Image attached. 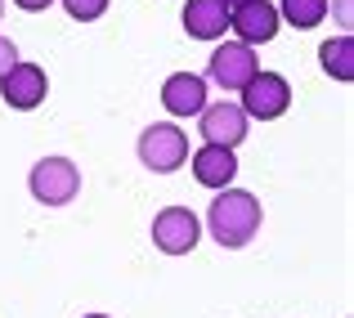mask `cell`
<instances>
[{
  "instance_id": "1",
  "label": "cell",
  "mask_w": 354,
  "mask_h": 318,
  "mask_svg": "<svg viewBox=\"0 0 354 318\" xmlns=\"http://www.w3.org/2000/svg\"><path fill=\"white\" fill-rule=\"evenodd\" d=\"M260 224H265V211H260V202L247 189H216V202L207 211V229L220 247H229V251L247 247L260 233Z\"/></svg>"
},
{
  "instance_id": "20",
  "label": "cell",
  "mask_w": 354,
  "mask_h": 318,
  "mask_svg": "<svg viewBox=\"0 0 354 318\" xmlns=\"http://www.w3.org/2000/svg\"><path fill=\"white\" fill-rule=\"evenodd\" d=\"M86 318H108V314H86Z\"/></svg>"
},
{
  "instance_id": "21",
  "label": "cell",
  "mask_w": 354,
  "mask_h": 318,
  "mask_svg": "<svg viewBox=\"0 0 354 318\" xmlns=\"http://www.w3.org/2000/svg\"><path fill=\"white\" fill-rule=\"evenodd\" d=\"M0 14H5V9H0Z\"/></svg>"
},
{
  "instance_id": "19",
  "label": "cell",
  "mask_w": 354,
  "mask_h": 318,
  "mask_svg": "<svg viewBox=\"0 0 354 318\" xmlns=\"http://www.w3.org/2000/svg\"><path fill=\"white\" fill-rule=\"evenodd\" d=\"M225 5H229V9H234V5H242V0H225Z\"/></svg>"
},
{
  "instance_id": "8",
  "label": "cell",
  "mask_w": 354,
  "mask_h": 318,
  "mask_svg": "<svg viewBox=\"0 0 354 318\" xmlns=\"http://www.w3.org/2000/svg\"><path fill=\"white\" fill-rule=\"evenodd\" d=\"M229 27L238 32L242 45H269L278 36V27H283V18H278V9L269 0H242V5L229 9Z\"/></svg>"
},
{
  "instance_id": "17",
  "label": "cell",
  "mask_w": 354,
  "mask_h": 318,
  "mask_svg": "<svg viewBox=\"0 0 354 318\" xmlns=\"http://www.w3.org/2000/svg\"><path fill=\"white\" fill-rule=\"evenodd\" d=\"M337 23L350 32V23H354V14H350V0H337Z\"/></svg>"
},
{
  "instance_id": "14",
  "label": "cell",
  "mask_w": 354,
  "mask_h": 318,
  "mask_svg": "<svg viewBox=\"0 0 354 318\" xmlns=\"http://www.w3.org/2000/svg\"><path fill=\"white\" fill-rule=\"evenodd\" d=\"M328 0H283L278 5V18L283 23H292L296 32H310V27H319L323 18H328Z\"/></svg>"
},
{
  "instance_id": "16",
  "label": "cell",
  "mask_w": 354,
  "mask_h": 318,
  "mask_svg": "<svg viewBox=\"0 0 354 318\" xmlns=\"http://www.w3.org/2000/svg\"><path fill=\"white\" fill-rule=\"evenodd\" d=\"M14 63H18V45L9 41V36H0V77H5Z\"/></svg>"
},
{
  "instance_id": "15",
  "label": "cell",
  "mask_w": 354,
  "mask_h": 318,
  "mask_svg": "<svg viewBox=\"0 0 354 318\" xmlns=\"http://www.w3.org/2000/svg\"><path fill=\"white\" fill-rule=\"evenodd\" d=\"M63 9H68L72 18H81V23H90V18L108 14V0H63Z\"/></svg>"
},
{
  "instance_id": "13",
  "label": "cell",
  "mask_w": 354,
  "mask_h": 318,
  "mask_svg": "<svg viewBox=\"0 0 354 318\" xmlns=\"http://www.w3.org/2000/svg\"><path fill=\"white\" fill-rule=\"evenodd\" d=\"M319 59H323V72H328L332 81H354V41H350V32H341L337 41H323Z\"/></svg>"
},
{
  "instance_id": "12",
  "label": "cell",
  "mask_w": 354,
  "mask_h": 318,
  "mask_svg": "<svg viewBox=\"0 0 354 318\" xmlns=\"http://www.w3.org/2000/svg\"><path fill=\"white\" fill-rule=\"evenodd\" d=\"M180 23L193 41H220L229 32V5L225 0H189Z\"/></svg>"
},
{
  "instance_id": "3",
  "label": "cell",
  "mask_w": 354,
  "mask_h": 318,
  "mask_svg": "<svg viewBox=\"0 0 354 318\" xmlns=\"http://www.w3.org/2000/svg\"><path fill=\"white\" fill-rule=\"evenodd\" d=\"M27 189L41 207H68L81 193V171L68 162V157H41L27 175Z\"/></svg>"
},
{
  "instance_id": "10",
  "label": "cell",
  "mask_w": 354,
  "mask_h": 318,
  "mask_svg": "<svg viewBox=\"0 0 354 318\" xmlns=\"http://www.w3.org/2000/svg\"><path fill=\"white\" fill-rule=\"evenodd\" d=\"M162 108L171 112V117H198V112L207 108V77H198V72H175V77H166Z\"/></svg>"
},
{
  "instance_id": "11",
  "label": "cell",
  "mask_w": 354,
  "mask_h": 318,
  "mask_svg": "<svg viewBox=\"0 0 354 318\" xmlns=\"http://www.w3.org/2000/svg\"><path fill=\"white\" fill-rule=\"evenodd\" d=\"M238 175V157L234 148L225 144H202L198 153H193V180L202 184V189H229Z\"/></svg>"
},
{
  "instance_id": "4",
  "label": "cell",
  "mask_w": 354,
  "mask_h": 318,
  "mask_svg": "<svg viewBox=\"0 0 354 318\" xmlns=\"http://www.w3.org/2000/svg\"><path fill=\"white\" fill-rule=\"evenodd\" d=\"M238 95H242L238 108L247 112V121H274L292 108V86H287V77H278V72H256Z\"/></svg>"
},
{
  "instance_id": "7",
  "label": "cell",
  "mask_w": 354,
  "mask_h": 318,
  "mask_svg": "<svg viewBox=\"0 0 354 318\" xmlns=\"http://www.w3.org/2000/svg\"><path fill=\"white\" fill-rule=\"evenodd\" d=\"M45 95H50V81H45V68H36V63H23V59H18L14 68L0 77V99H5L9 108H18V112L41 108Z\"/></svg>"
},
{
  "instance_id": "6",
  "label": "cell",
  "mask_w": 354,
  "mask_h": 318,
  "mask_svg": "<svg viewBox=\"0 0 354 318\" xmlns=\"http://www.w3.org/2000/svg\"><path fill=\"white\" fill-rule=\"evenodd\" d=\"M256 72H260L256 50H251V45H242V41L216 45V50H211V59H207V77L216 81L220 90H242L251 77H256Z\"/></svg>"
},
{
  "instance_id": "9",
  "label": "cell",
  "mask_w": 354,
  "mask_h": 318,
  "mask_svg": "<svg viewBox=\"0 0 354 318\" xmlns=\"http://www.w3.org/2000/svg\"><path fill=\"white\" fill-rule=\"evenodd\" d=\"M198 121H202V139L207 144H225V148H238L242 139H247V112H242L238 104H207L198 112Z\"/></svg>"
},
{
  "instance_id": "5",
  "label": "cell",
  "mask_w": 354,
  "mask_h": 318,
  "mask_svg": "<svg viewBox=\"0 0 354 318\" xmlns=\"http://www.w3.org/2000/svg\"><path fill=\"white\" fill-rule=\"evenodd\" d=\"M202 242V224L189 207H166L153 215V247L162 256H189Z\"/></svg>"
},
{
  "instance_id": "2",
  "label": "cell",
  "mask_w": 354,
  "mask_h": 318,
  "mask_svg": "<svg viewBox=\"0 0 354 318\" xmlns=\"http://www.w3.org/2000/svg\"><path fill=\"white\" fill-rule=\"evenodd\" d=\"M139 162L153 175H171L189 162V135L171 121H153V126L139 135Z\"/></svg>"
},
{
  "instance_id": "18",
  "label": "cell",
  "mask_w": 354,
  "mask_h": 318,
  "mask_svg": "<svg viewBox=\"0 0 354 318\" xmlns=\"http://www.w3.org/2000/svg\"><path fill=\"white\" fill-rule=\"evenodd\" d=\"M18 9H27V14H41V9H50L54 0H14Z\"/></svg>"
}]
</instances>
